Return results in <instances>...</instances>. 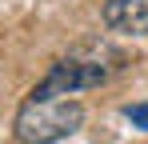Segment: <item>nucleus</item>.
I'll list each match as a JSON object with an SVG mask.
<instances>
[{"label":"nucleus","mask_w":148,"mask_h":144,"mask_svg":"<svg viewBox=\"0 0 148 144\" xmlns=\"http://www.w3.org/2000/svg\"><path fill=\"white\" fill-rule=\"evenodd\" d=\"M84 124V108L68 100V96H36L20 104L16 112V140L20 144H56L64 136H72Z\"/></svg>","instance_id":"f257e3e1"},{"label":"nucleus","mask_w":148,"mask_h":144,"mask_svg":"<svg viewBox=\"0 0 148 144\" xmlns=\"http://www.w3.org/2000/svg\"><path fill=\"white\" fill-rule=\"evenodd\" d=\"M104 56H116V52H108V48L100 44L96 56H68V60H60L56 68L36 84V96H72V92H84V88H96L108 80V72L116 68V64H100Z\"/></svg>","instance_id":"f03ea898"},{"label":"nucleus","mask_w":148,"mask_h":144,"mask_svg":"<svg viewBox=\"0 0 148 144\" xmlns=\"http://www.w3.org/2000/svg\"><path fill=\"white\" fill-rule=\"evenodd\" d=\"M108 32L124 36H148V0H108L104 4Z\"/></svg>","instance_id":"7ed1b4c3"},{"label":"nucleus","mask_w":148,"mask_h":144,"mask_svg":"<svg viewBox=\"0 0 148 144\" xmlns=\"http://www.w3.org/2000/svg\"><path fill=\"white\" fill-rule=\"evenodd\" d=\"M124 116L132 120V128H144V132H148V104H128Z\"/></svg>","instance_id":"20e7f679"}]
</instances>
